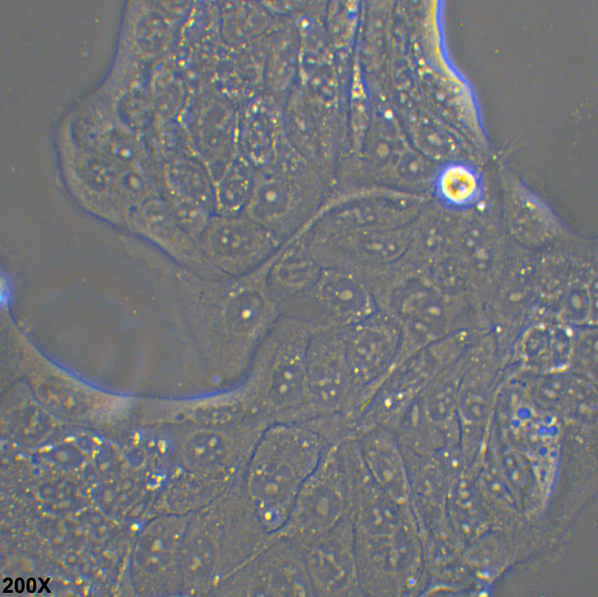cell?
I'll list each match as a JSON object with an SVG mask.
<instances>
[{
    "label": "cell",
    "instance_id": "cell-1",
    "mask_svg": "<svg viewBox=\"0 0 598 597\" xmlns=\"http://www.w3.org/2000/svg\"><path fill=\"white\" fill-rule=\"evenodd\" d=\"M272 534L262 525L240 480L189 515L181 553L183 596H214Z\"/></svg>",
    "mask_w": 598,
    "mask_h": 597
},
{
    "label": "cell",
    "instance_id": "cell-2",
    "mask_svg": "<svg viewBox=\"0 0 598 597\" xmlns=\"http://www.w3.org/2000/svg\"><path fill=\"white\" fill-rule=\"evenodd\" d=\"M329 447L304 423H275L260 437L246 466L243 487L269 534L286 522L304 482Z\"/></svg>",
    "mask_w": 598,
    "mask_h": 597
},
{
    "label": "cell",
    "instance_id": "cell-3",
    "mask_svg": "<svg viewBox=\"0 0 598 597\" xmlns=\"http://www.w3.org/2000/svg\"><path fill=\"white\" fill-rule=\"evenodd\" d=\"M372 293L378 309L393 317L401 329L394 368L445 336L480 324L478 312L469 300L446 295L433 284L427 269L404 261L381 273Z\"/></svg>",
    "mask_w": 598,
    "mask_h": 597
},
{
    "label": "cell",
    "instance_id": "cell-4",
    "mask_svg": "<svg viewBox=\"0 0 598 597\" xmlns=\"http://www.w3.org/2000/svg\"><path fill=\"white\" fill-rule=\"evenodd\" d=\"M274 257L243 276L209 282V319L220 338L225 365L234 371L243 367L280 316L267 283Z\"/></svg>",
    "mask_w": 598,
    "mask_h": 597
},
{
    "label": "cell",
    "instance_id": "cell-5",
    "mask_svg": "<svg viewBox=\"0 0 598 597\" xmlns=\"http://www.w3.org/2000/svg\"><path fill=\"white\" fill-rule=\"evenodd\" d=\"M312 330L280 315L260 345L257 387L271 424L307 419L306 353Z\"/></svg>",
    "mask_w": 598,
    "mask_h": 597
},
{
    "label": "cell",
    "instance_id": "cell-6",
    "mask_svg": "<svg viewBox=\"0 0 598 597\" xmlns=\"http://www.w3.org/2000/svg\"><path fill=\"white\" fill-rule=\"evenodd\" d=\"M329 177L306 160L257 169L244 212L283 245L310 226L328 200Z\"/></svg>",
    "mask_w": 598,
    "mask_h": 597
},
{
    "label": "cell",
    "instance_id": "cell-7",
    "mask_svg": "<svg viewBox=\"0 0 598 597\" xmlns=\"http://www.w3.org/2000/svg\"><path fill=\"white\" fill-rule=\"evenodd\" d=\"M462 347L446 336L398 365L378 388L357 420L356 437L374 428L393 432L411 405L431 382L461 357Z\"/></svg>",
    "mask_w": 598,
    "mask_h": 597
},
{
    "label": "cell",
    "instance_id": "cell-8",
    "mask_svg": "<svg viewBox=\"0 0 598 597\" xmlns=\"http://www.w3.org/2000/svg\"><path fill=\"white\" fill-rule=\"evenodd\" d=\"M350 515V487L338 444L328 447L300 488L289 517L276 534L301 548Z\"/></svg>",
    "mask_w": 598,
    "mask_h": 597
},
{
    "label": "cell",
    "instance_id": "cell-9",
    "mask_svg": "<svg viewBox=\"0 0 598 597\" xmlns=\"http://www.w3.org/2000/svg\"><path fill=\"white\" fill-rule=\"evenodd\" d=\"M343 339L352 385L346 413L357 420L394 368L400 348L401 329L393 317L378 310L345 328Z\"/></svg>",
    "mask_w": 598,
    "mask_h": 597
},
{
    "label": "cell",
    "instance_id": "cell-10",
    "mask_svg": "<svg viewBox=\"0 0 598 597\" xmlns=\"http://www.w3.org/2000/svg\"><path fill=\"white\" fill-rule=\"evenodd\" d=\"M279 310L280 315L312 328H345L378 309L369 287L360 276L344 269L322 268L307 290L281 304Z\"/></svg>",
    "mask_w": 598,
    "mask_h": 597
},
{
    "label": "cell",
    "instance_id": "cell-11",
    "mask_svg": "<svg viewBox=\"0 0 598 597\" xmlns=\"http://www.w3.org/2000/svg\"><path fill=\"white\" fill-rule=\"evenodd\" d=\"M213 596H314L303 551L276 533L217 589Z\"/></svg>",
    "mask_w": 598,
    "mask_h": 597
},
{
    "label": "cell",
    "instance_id": "cell-12",
    "mask_svg": "<svg viewBox=\"0 0 598 597\" xmlns=\"http://www.w3.org/2000/svg\"><path fill=\"white\" fill-rule=\"evenodd\" d=\"M196 242L203 258L221 280L254 271L282 245L244 212L213 213Z\"/></svg>",
    "mask_w": 598,
    "mask_h": 597
},
{
    "label": "cell",
    "instance_id": "cell-13",
    "mask_svg": "<svg viewBox=\"0 0 598 597\" xmlns=\"http://www.w3.org/2000/svg\"><path fill=\"white\" fill-rule=\"evenodd\" d=\"M355 553L362 596L413 595L421 574V556L410 534L404 531L388 537L356 534Z\"/></svg>",
    "mask_w": 598,
    "mask_h": 597
},
{
    "label": "cell",
    "instance_id": "cell-14",
    "mask_svg": "<svg viewBox=\"0 0 598 597\" xmlns=\"http://www.w3.org/2000/svg\"><path fill=\"white\" fill-rule=\"evenodd\" d=\"M344 328H312L306 353L307 420L342 416L352 393Z\"/></svg>",
    "mask_w": 598,
    "mask_h": 597
},
{
    "label": "cell",
    "instance_id": "cell-15",
    "mask_svg": "<svg viewBox=\"0 0 598 597\" xmlns=\"http://www.w3.org/2000/svg\"><path fill=\"white\" fill-rule=\"evenodd\" d=\"M496 371L490 340L481 337L469 349L457 402L459 447L466 466L481 451L496 392Z\"/></svg>",
    "mask_w": 598,
    "mask_h": 597
},
{
    "label": "cell",
    "instance_id": "cell-16",
    "mask_svg": "<svg viewBox=\"0 0 598 597\" xmlns=\"http://www.w3.org/2000/svg\"><path fill=\"white\" fill-rule=\"evenodd\" d=\"M189 515L160 513L138 539L134 565L141 587L149 594L183 596L181 553Z\"/></svg>",
    "mask_w": 598,
    "mask_h": 597
},
{
    "label": "cell",
    "instance_id": "cell-17",
    "mask_svg": "<svg viewBox=\"0 0 598 597\" xmlns=\"http://www.w3.org/2000/svg\"><path fill=\"white\" fill-rule=\"evenodd\" d=\"M351 515L301 548L314 596H362Z\"/></svg>",
    "mask_w": 598,
    "mask_h": 597
},
{
    "label": "cell",
    "instance_id": "cell-18",
    "mask_svg": "<svg viewBox=\"0 0 598 597\" xmlns=\"http://www.w3.org/2000/svg\"><path fill=\"white\" fill-rule=\"evenodd\" d=\"M350 515L356 534L388 537L415 519L410 506L401 505L374 482L362 459L350 469Z\"/></svg>",
    "mask_w": 598,
    "mask_h": 597
},
{
    "label": "cell",
    "instance_id": "cell-19",
    "mask_svg": "<svg viewBox=\"0 0 598 597\" xmlns=\"http://www.w3.org/2000/svg\"><path fill=\"white\" fill-rule=\"evenodd\" d=\"M357 439L364 463L377 485L400 504L410 506L406 461L393 432L374 428L360 435Z\"/></svg>",
    "mask_w": 598,
    "mask_h": 597
},
{
    "label": "cell",
    "instance_id": "cell-20",
    "mask_svg": "<svg viewBox=\"0 0 598 597\" xmlns=\"http://www.w3.org/2000/svg\"><path fill=\"white\" fill-rule=\"evenodd\" d=\"M322 270L300 231L281 246L269 267L267 283L272 298L279 307L296 297L316 282Z\"/></svg>",
    "mask_w": 598,
    "mask_h": 597
},
{
    "label": "cell",
    "instance_id": "cell-21",
    "mask_svg": "<svg viewBox=\"0 0 598 597\" xmlns=\"http://www.w3.org/2000/svg\"><path fill=\"white\" fill-rule=\"evenodd\" d=\"M468 351L469 349L455 363L439 373L419 397L428 418L450 444H459L457 402L468 364Z\"/></svg>",
    "mask_w": 598,
    "mask_h": 597
},
{
    "label": "cell",
    "instance_id": "cell-22",
    "mask_svg": "<svg viewBox=\"0 0 598 597\" xmlns=\"http://www.w3.org/2000/svg\"><path fill=\"white\" fill-rule=\"evenodd\" d=\"M569 330L562 326L537 325L525 335L522 355L529 365L546 371H559L569 362L573 349Z\"/></svg>",
    "mask_w": 598,
    "mask_h": 597
},
{
    "label": "cell",
    "instance_id": "cell-23",
    "mask_svg": "<svg viewBox=\"0 0 598 597\" xmlns=\"http://www.w3.org/2000/svg\"><path fill=\"white\" fill-rule=\"evenodd\" d=\"M256 176L257 168L245 155H234L214 181V213H243L251 198Z\"/></svg>",
    "mask_w": 598,
    "mask_h": 597
},
{
    "label": "cell",
    "instance_id": "cell-24",
    "mask_svg": "<svg viewBox=\"0 0 598 597\" xmlns=\"http://www.w3.org/2000/svg\"><path fill=\"white\" fill-rule=\"evenodd\" d=\"M164 179L165 191L197 201L215 212L214 181L205 165L192 160L170 162Z\"/></svg>",
    "mask_w": 598,
    "mask_h": 597
},
{
    "label": "cell",
    "instance_id": "cell-25",
    "mask_svg": "<svg viewBox=\"0 0 598 597\" xmlns=\"http://www.w3.org/2000/svg\"><path fill=\"white\" fill-rule=\"evenodd\" d=\"M402 448L420 456L434 454L451 444L426 414L419 397L393 431Z\"/></svg>",
    "mask_w": 598,
    "mask_h": 597
},
{
    "label": "cell",
    "instance_id": "cell-26",
    "mask_svg": "<svg viewBox=\"0 0 598 597\" xmlns=\"http://www.w3.org/2000/svg\"><path fill=\"white\" fill-rule=\"evenodd\" d=\"M434 188L438 198L445 205L464 207L478 200L481 184L478 174L471 167L452 164L438 172Z\"/></svg>",
    "mask_w": 598,
    "mask_h": 597
},
{
    "label": "cell",
    "instance_id": "cell-27",
    "mask_svg": "<svg viewBox=\"0 0 598 597\" xmlns=\"http://www.w3.org/2000/svg\"><path fill=\"white\" fill-rule=\"evenodd\" d=\"M528 276H515L504 282L500 298L502 306L507 314L518 316L530 304L535 286V279Z\"/></svg>",
    "mask_w": 598,
    "mask_h": 597
},
{
    "label": "cell",
    "instance_id": "cell-28",
    "mask_svg": "<svg viewBox=\"0 0 598 597\" xmlns=\"http://www.w3.org/2000/svg\"><path fill=\"white\" fill-rule=\"evenodd\" d=\"M592 291L583 283H576L568 288L563 300V315L573 323H580L592 314Z\"/></svg>",
    "mask_w": 598,
    "mask_h": 597
},
{
    "label": "cell",
    "instance_id": "cell-29",
    "mask_svg": "<svg viewBox=\"0 0 598 597\" xmlns=\"http://www.w3.org/2000/svg\"><path fill=\"white\" fill-rule=\"evenodd\" d=\"M10 291L8 282L6 279L1 277V306H6L9 300Z\"/></svg>",
    "mask_w": 598,
    "mask_h": 597
}]
</instances>
